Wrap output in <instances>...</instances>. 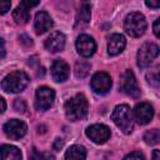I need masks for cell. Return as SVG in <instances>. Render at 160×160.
I'll return each mask as SVG.
<instances>
[{
	"instance_id": "obj_24",
	"label": "cell",
	"mask_w": 160,
	"mask_h": 160,
	"mask_svg": "<svg viewBox=\"0 0 160 160\" xmlns=\"http://www.w3.org/2000/svg\"><path fill=\"white\" fill-rule=\"evenodd\" d=\"M30 160H54V156L49 152H41L39 154L36 151V149H32L31 150V154L29 155Z\"/></svg>"
},
{
	"instance_id": "obj_30",
	"label": "cell",
	"mask_w": 160,
	"mask_h": 160,
	"mask_svg": "<svg viewBox=\"0 0 160 160\" xmlns=\"http://www.w3.org/2000/svg\"><path fill=\"white\" fill-rule=\"evenodd\" d=\"M145 5L149 6V8H152V9H156V8H160V0L158 1H154V0H146L145 1Z\"/></svg>"
},
{
	"instance_id": "obj_17",
	"label": "cell",
	"mask_w": 160,
	"mask_h": 160,
	"mask_svg": "<svg viewBox=\"0 0 160 160\" xmlns=\"http://www.w3.org/2000/svg\"><path fill=\"white\" fill-rule=\"evenodd\" d=\"M29 10L30 9H28L24 4L20 2V5L12 11V19H14V21L16 24H19V25L26 24L29 21V19H30V11Z\"/></svg>"
},
{
	"instance_id": "obj_34",
	"label": "cell",
	"mask_w": 160,
	"mask_h": 160,
	"mask_svg": "<svg viewBox=\"0 0 160 160\" xmlns=\"http://www.w3.org/2000/svg\"><path fill=\"white\" fill-rule=\"evenodd\" d=\"M0 102H1V112H4V111H5V109H6V104H5V100L1 98V99H0Z\"/></svg>"
},
{
	"instance_id": "obj_26",
	"label": "cell",
	"mask_w": 160,
	"mask_h": 160,
	"mask_svg": "<svg viewBox=\"0 0 160 160\" xmlns=\"http://www.w3.org/2000/svg\"><path fill=\"white\" fill-rule=\"evenodd\" d=\"M124 160H145V158L139 151H134V152H130L129 155H126Z\"/></svg>"
},
{
	"instance_id": "obj_25",
	"label": "cell",
	"mask_w": 160,
	"mask_h": 160,
	"mask_svg": "<svg viewBox=\"0 0 160 160\" xmlns=\"http://www.w3.org/2000/svg\"><path fill=\"white\" fill-rule=\"evenodd\" d=\"M14 109H15L18 112L24 114L25 110H26V102H25V100H24V99H20V98L15 99V101H14Z\"/></svg>"
},
{
	"instance_id": "obj_5",
	"label": "cell",
	"mask_w": 160,
	"mask_h": 160,
	"mask_svg": "<svg viewBox=\"0 0 160 160\" xmlns=\"http://www.w3.org/2000/svg\"><path fill=\"white\" fill-rule=\"evenodd\" d=\"M160 50L159 46L154 42H145L140 46L136 56V62L139 68H146L150 65V62L159 55Z\"/></svg>"
},
{
	"instance_id": "obj_28",
	"label": "cell",
	"mask_w": 160,
	"mask_h": 160,
	"mask_svg": "<svg viewBox=\"0 0 160 160\" xmlns=\"http://www.w3.org/2000/svg\"><path fill=\"white\" fill-rule=\"evenodd\" d=\"M152 29H154V34L160 39V18H158V19L154 21Z\"/></svg>"
},
{
	"instance_id": "obj_20",
	"label": "cell",
	"mask_w": 160,
	"mask_h": 160,
	"mask_svg": "<svg viewBox=\"0 0 160 160\" xmlns=\"http://www.w3.org/2000/svg\"><path fill=\"white\" fill-rule=\"evenodd\" d=\"M90 16H91L90 4L89 2H82L79 11H78V15H76V22L80 24V25H85L90 21Z\"/></svg>"
},
{
	"instance_id": "obj_1",
	"label": "cell",
	"mask_w": 160,
	"mask_h": 160,
	"mask_svg": "<svg viewBox=\"0 0 160 160\" xmlns=\"http://www.w3.org/2000/svg\"><path fill=\"white\" fill-rule=\"evenodd\" d=\"M88 109L89 104L82 94H76L65 102V115L71 121L84 119L88 114Z\"/></svg>"
},
{
	"instance_id": "obj_4",
	"label": "cell",
	"mask_w": 160,
	"mask_h": 160,
	"mask_svg": "<svg viewBox=\"0 0 160 160\" xmlns=\"http://www.w3.org/2000/svg\"><path fill=\"white\" fill-rule=\"evenodd\" d=\"M124 29L128 35L132 38H139L141 36L145 30H146V20L145 16L140 12H130L124 21Z\"/></svg>"
},
{
	"instance_id": "obj_22",
	"label": "cell",
	"mask_w": 160,
	"mask_h": 160,
	"mask_svg": "<svg viewBox=\"0 0 160 160\" xmlns=\"http://www.w3.org/2000/svg\"><path fill=\"white\" fill-rule=\"evenodd\" d=\"M90 64L85 60H79L76 61L75 64V68H74V72H75V76L79 78V79H84L89 75L90 72Z\"/></svg>"
},
{
	"instance_id": "obj_21",
	"label": "cell",
	"mask_w": 160,
	"mask_h": 160,
	"mask_svg": "<svg viewBox=\"0 0 160 160\" xmlns=\"http://www.w3.org/2000/svg\"><path fill=\"white\" fill-rule=\"evenodd\" d=\"M146 80L152 88L160 89V65L151 68L146 72Z\"/></svg>"
},
{
	"instance_id": "obj_8",
	"label": "cell",
	"mask_w": 160,
	"mask_h": 160,
	"mask_svg": "<svg viewBox=\"0 0 160 160\" xmlns=\"http://www.w3.org/2000/svg\"><path fill=\"white\" fill-rule=\"evenodd\" d=\"M2 129H4L5 135L9 139H11V140H19V139H21L26 134L28 126L21 120L11 119V120H9L8 122L4 124V128Z\"/></svg>"
},
{
	"instance_id": "obj_18",
	"label": "cell",
	"mask_w": 160,
	"mask_h": 160,
	"mask_svg": "<svg viewBox=\"0 0 160 160\" xmlns=\"http://www.w3.org/2000/svg\"><path fill=\"white\" fill-rule=\"evenodd\" d=\"M86 150L81 145H72L65 152V160H85Z\"/></svg>"
},
{
	"instance_id": "obj_11",
	"label": "cell",
	"mask_w": 160,
	"mask_h": 160,
	"mask_svg": "<svg viewBox=\"0 0 160 160\" xmlns=\"http://www.w3.org/2000/svg\"><path fill=\"white\" fill-rule=\"evenodd\" d=\"M76 50L78 52L84 56V58H89L91 56L95 50H96V44L94 41V39L90 36V35H86V34H82L76 40Z\"/></svg>"
},
{
	"instance_id": "obj_9",
	"label": "cell",
	"mask_w": 160,
	"mask_h": 160,
	"mask_svg": "<svg viewBox=\"0 0 160 160\" xmlns=\"http://www.w3.org/2000/svg\"><path fill=\"white\" fill-rule=\"evenodd\" d=\"M86 136L95 144H104L110 138V129L104 124H94L86 129Z\"/></svg>"
},
{
	"instance_id": "obj_6",
	"label": "cell",
	"mask_w": 160,
	"mask_h": 160,
	"mask_svg": "<svg viewBox=\"0 0 160 160\" xmlns=\"http://www.w3.org/2000/svg\"><path fill=\"white\" fill-rule=\"evenodd\" d=\"M120 88L122 92H125L130 98H139L140 96V88L135 79V75L131 70H125L120 78Z\"/></svg>"
},
{
	"instance_id": "obj_27",
	"label": "cell",
	"mask_w": 160,
	"mask_h": 160,
	"mask_svg": "<svg viewBox=\"0 0 160 160\" xmlns=\"http://www.w3.org/2000/svg\"><path fill=\"white\" fill-rule=\"evenodd\" d=\"M10 6H11V2L10 1H1L0 2V12L1 14H5L8 10H10Z\"/></svg>"
},
{
	"instance_id": "obj_13",
	"label": "cell",
	"mask_w": 160,
	"mask_h": 160,
	"mask_svg": "<svg viewBox=\"0 0 160 160\" xmlns=\"http://www.w3.org/2000/svg\"><path fill=\"white\" fill-rule=\"evenodd\" d=\"M50 71H51L52 79H54L55 81H58V82L65 81V80L69 78V74H70L69 65H68L64 60H61V59L55 60V61L52 62Z\"/></svg>"
},
{
	"instance_id": "obj_7",
	"label": "cell",
	"mask_w": 160,
	"mask_h": 160,
	"mask_svg": "<svg viewBox=\"0 0 160 160\" xmlns=\"http://www.w3.org/2000/svg\"><path fill=\"white\" fill-rule=\"evenodd\" d=\"M54 99L55 92L52 89L48 86H40L35 94V108L40 111H45L52 106Z\"/></svg>"
},
{
	"instance_id": "obj_12",
	"label": "cell",
	"mask_w": 160,
	"mask_h": 160,
	"mask_svg": "<svg viewBox=\"0 0 160 160\" xmlns=\"http://www.w3.org/2000/svg\"><path fill=\"white\" fill-rule=\"evenodd\" d=\"M134 115L139 124L145 125L151 121V119L154 116V109L149 102H140L135 106Z\"/></svg>"
},
{
	"instance_id": "obj_15",
	"label": "cell",
	"mask_w": 160,
	"mask_h": 160,
	"mask_svg": "<svg viewBox=\"0 0 160 160\" xmlns=\"http://www.w3.org/2000/svg\"><path fill=\"white\" fill-rule=\"evenodd\" d=\"M65 46V36L60 31L52 32L46 40H45V48L50 52H59Z\"/></svg>"
},
{
	"instance_id": "obj_29",
	"label": "cell",
	"mask_w": 160,
	"mask_h": 160,
	"mask_svg": "<svg viewBox=\"0 0 160 160\" xmlns=\"http://www.w3.org/2000/svg\"><path fill=\"white\" fill-rule=\"evenodd\" d=\"M19 39H20V42L24 44L25 46H31L32 45V41H31V39L28 35H21Z\"/></svg>"
},
{
	"instance_id": "obj_31",
	"label": "cell",
	"mask_w": 160,
	"mask_h": 160,
	"mask_svg": "<svg viewBox=\"0 0 160 160\" xmlns=\"http://www.w3.org/2000/svg\"><path fill=\"white\" fill-rule=\"evenodd\" d=\"M62 145H64L62 139H56V140H55V142H54V145H52V148H54V150L59 151V150L62 148Z\"/></svg>"
},
{
	"instance_id": "obj_33",
	"label": "cell",
	"mask_w": 160,
	"mask_h": 160,
	"mask_svg": "<svg viewBox=\"0 0 160 160\" xmlns=\"http://www.w3.org/2000/svg\"><path fill=\"white\" fill-rule=\"evenodd\" d=\"M5 56V42H4V39H1V58Z\"/></svg>"
},
{
	"instance_id": "obj_19",
	"label": "cell",
	"mask_w": 160,
	"mask_h": 160,
	"mask_svg": "<svg viewBox=\"0 0 160 160\" xmlns=\"http://www.w3.org/2000/svg\"><path fill=\"white\" fill-rule=\"evenodd\" d=\"M1 160H21V151L12 145L1 146Z\"/></svg>"
},
{
	"instance_id": "obj_14",
	"label": "cell",
	"mask_w": 160,
	"mask_h": 160,
	"mask_svg": "<svg viewBox=\"0 0 160 160\" xmlns=\"http://www.w3.org/2000/svg\"><path fill=\"white\" fill-rule=\"evenodd\" d=\"M51 28H52V19L50 18V15L46 11H39L35 15V20H34L35 32L38 35H41L48 30H50Z\"/></svg>"
},
{
	"instance_id": "obj_16",
	"label": "cell",
	"mask_w": 160,
	"mask_h": 160,
	"mask_svg": "<svg viewBox=\"0 0 160 160\" xmlns=\"http://www.w3.org/2000/svg\"><path fill=\"white\" fill-rule=\"evenodd\" d=\"M126 45V40L121 34H112L108 42V52L111 56L119 55Z\"/></svg>"
},
{
	"instance_id": "obj_3",
	"label": "cell",
	"mask_w": 160,
	"mask_h": 160,
	"mask_svg": "<svg viewBox=\"0 0 160 160\" xmlns=\"http://www.w3.org/2000/svg\"><path fill=\"white\" fill-rule=\"evenodd\" d=\"M29 84V76L20 70L8 74L1 81V88L6 92H20Z\"/></svg>"
},
{
	"instance_id": "obj_32",
	"label": "cell",
	"mask_w": 160,
	"mask_h": 160,
	"mask_svg": "<svg viewBox=\"0 0 160 160\" xmlns=\"http://www.w3.org/2000/svg\"><path fill=\"white\" fill-rule=\"evenodd\" d=\"M152 160H160V150L152 151Z\"/></svg>"
},
{
	"instance_id": "obj_23",
	"label": "cell",
	"mask_w": 160,
	"mask_h": 160,
	"mask_svg": "<svg viewBox=\"0 0 160 160\" xmlns=\"http://www.w3.org/2000/svg\"><path fill=\"white\" fill-rule=\"evenodd\" d=\"M144 141L149 145H155L160 142V130L159 129H151L148 130L144 134Z\"/></svg>"
},
{
	"instance_id": "obj_2",
	"label": "cell",
	"mask_w": 160,
	"mask_h": 160,
	"mask_svg": "<svg viewBox=\"0 0 160 160\" xmlns=\"http://www.w3.org/2000/svg\"><path fill=\"white\" fill-rule=\"evenodd\" d=\"M111 120L124 134H130L132 131V115L130 108L126 104L115 106V109L111 112Z\"/></svg>"
},
{
	"instance_id": "obj_10",
	"label": "cell",
	"mask_w": 160,
	"mask_h": 160,
	"mask_svg": "<svg viewBox=\"0 0 160 160\" xmlns=\"http://www.w3.org/2000/svg\"><path fill=\"white\" fill-rule=\"evenodd\" d=\"M111 88V78L109 74L100 71L94 74V76L91 78V89L99 94V95H104L106 94Z\"/></svg>"
}]
</instances>
